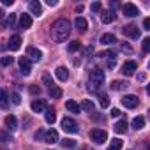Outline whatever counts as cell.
Segmentation results:
<instances>
[{
    "label": "cell",
    "instance_id": "1",
    "mask_svg": "<svg viewBox=\"0 0 150 150\" xmlns=\"http://www.w3.org/2000/svg\"><path fill=\"white\" fill-rule=\"evenodd\" d=\"M71 34V23L65 18H58L51 25V39L55 42H64Z\"/></svg>",
    "mask_w": 150,
    "mask_h": 150
},
{
    "label": "cell",
    "instance_id": "2",
    "mask_svg": "<svg viewBox=\"0 0 150 150\" xmlns=\"http://www.w3.org/2000/svg\"><path fill=\"white\" fill-rule=\"evenodd\" d=\"M88 88L90 90H97L101 85H104V71H101V69H94V71H90V76H88Z\"/></svg>",
    "mask_w": 150,
    "mask_h": 150
},
{
    "label": "cell",
    "instance_id": "3",
    "mask_svg": "<svg viewBox=\"0 0 150 150\" xmlns=\"http://www.w3.org/2000/svg\"><path fill=\"white\" fill-rule=\"evenodd\" d=\"M90 139H92L94 143L101 145V143H104V141L108 139V132L103 131V129H92V131H90Z\"/></svg>",
    "mask_w": 150,
    "mask_h": 150
},
{
    "label": "cell",
    "instance_id": "4",
    "mask_svg": "<svg viewBox=\"0 0 150 150\" xmlns=\"http://www.w3.org/2000/svg\"><path fill=\"white\" fill-rule=\"evenodd\" d=\"M62 129H64L65 132L74 134V132H78V124L74 122L71 117H64V118H62Z\"/></svg>",
    "mask_w": 150,
    "mask_h": 150
},
{
    "label": "cell",
    "instance_id": "5",
    "mask_svg": "<svg viewBox=\"0 0 150 150\" xmlns=\"http://www.w3.org/2000/svg\"><path fill=\"white\" fill-rule=\"evenodd\" d=\"M122 13H124V16H127V18H136V16L139 14V9H138L134 4H124V6H122Z\"/></svg>",
    "mask_w": 150,
    "mask_h": 150
},
{
    "label": "cell",
    "instance_id": "6",
    "mask_svg": "<svg viewBox=\"0 0 150 150\" xmlns=\"http://www.w3.org/2000/svg\"><path fill=\"white\" fill-rule=\"evenodd\" d=\"M122 32H124V35H127V37H131V39H138L139 37V28L136 27V25H125L124 28H122Z\"/></svg>",
    "mask_w": 150,
    "mask_h": 150
},
{
    "label": "cell",
    "instance_id": "7",
    "mask_svg": "<svg viewBox=\"0 0 150 150\" xmlns=\"http://www.w3.org/2000/svg\"><path fill=\"white\" fill-rule=\"evenodd\" d=\"M122 104H124L125 108L132 110V108H136V106L139 104V101H138V97H136V96H131V94H127V96H124V97H122Z\"/></svg>",
    "mask_w": 150,
    "mask_h": 150
},
{
    "label": "cell",
    "instance_id": "8",
    "mask_svg": "<svg viewBox=\"0 0 150 150\" xmlns=\"http://www.w3.org/2000/svg\"><path fill=\"white\" fill-rule=\"evenodd\" d=\"M136 69H138V65H136L134 60H127V62H124V65H122V72L125 74V76H132V74L136 72Z\"/></svg>",
    "mask_w": 150,
    "mask_h": 150
},
{
    "label": "cell",
    "instance_id": "9",
    "mask_svg": "<svg viewBox=\"0 0 150 150\" xmlns=\"http://www.w3.org/2000/svg\"><path fill=\"white\" fill-rule=\"evenodd\" d=\"M41 57H42L41 50H37V48H34V46H28V48H27V58H28V60H35V62H39Z\"/></svg>",
    "mask_w": 150,
    "mask_h": 150
},
{
    "label": "cell",
    "instance_id": "10",
    "mask_svg": "<svg viewBox=\"0 0 150 150\" xmlns=\"http://www.w3.org/2000/svg\"><path fill=\"white\" fill-rule=\"evenodd\" d=\"M20 71H21L23 76H28V74H30L32 67H30V60H28L27 57H21V58H20Z\"/></svg>",
    "mask_w": 150,
    "mask_h": 150
},
{
    "label": "cell",
    "instance_id": "11",
    "mask_svg": "<svg viewBox=\"0 0 150 150\" xmlns=\"http://www.w3.org/2000/svg\"><path fill=\"white\" fill-rule=\"evenodd\" d=\"M30 108L34 113H42V111H46V103L42 99H35V101H32Z\"/></svg>",
    "mask_w": 150,
    "mask_h": 150
},
{
    "label": "cell",
    "instance_id": "12",
    "mask_svg": "<svg viewBox=\"0 0 150 150\" xmlns=\"http://www.w3.org/2000/svg\"><path fill=\"white\" fill-rule=\"evenodd\" d=\"M115 20H117L115 11H111V9H110V11H103V14H101V21H103V23L108 25V23H113Z\"/></svg>",
    "mask_w": 150,
    "mask_h": 150
},
{
    "label": "cell",
    "instance_id": "13",
    "mask_svg": "<svg viewBox=\"0 0 150 150\" xmlns=\"http://www.w3.org/2000/svg\"><path fill=\"white\" fill-rule=\"evenodd\" d=\"M74 27H76V30L78 32H87V28H88V23H87V20L85 18H81V16H78L76 20H74Z\"/></svg>",
    "mask_w": 150,
    "mask_h": 150
},
{
    "label": "cell",
    "instance_id": "14",
    "mask_svg": "<svg viewBox=\"0 0 150 150\" xmlns=\"http://www.w3.org/2000/svg\"><path fill=\"white\" fill-rule=\"evenodd\" d=\"M58 141V132L55 129H50L44 132V143H57Z\"/></svg>",
    "mask_w": 150,
    "mask_h": 150
},
{
    "label": "cell",
    "instance_id": "15",
    "mask_svg": "<svg viewBox=\"0 0 150 150\" xmlns=\"http://www.w3.org/2000/svg\"><path fill=\"white\" fill-rule=\"evenodd\" d=\"M28 9H30V13L35 14V16H41V14H42V6H41V2H37V0H32V2L28 4Z\"/></svg>",
    "mask_w": 150,
    "mask_h": 150
},
{
    "label": "cell",
    "instance_id": "16",
    "mask_svg": "<svg viewBox=\"0 0 150 150\" xmlns=\"http://www.w3.org/2000/svg\"><path fill=\"white\" fill-rule=\"evenodd\" d=\"M55 76H57L60 81H67V80H69V71H67L65 67H62V65H60V67H57V69H55Z\"/></svg>",
    "mask_w": 150,
    "mask_h": 150
},
{
    "label": "cell",
    "instance_id": "17",
    "mask_svg": "<svg viewBox=\"0 0 150 150\" xmlns=\"http://www.w3.org/2000/svg\"><path fill=\"white\" fill-rule=\"evenodd\" d=\"M7 46H9L11 51L20 50V46H21V37H20V35H13V37L9 39V42H7Z\"/></svg>",
    "mask_w": 150,
    "mask_h": 150
},
{
    "label": "cell",
    "instance_id": "18",
    "mask_svg": "<svg viewBox=\"0 0 150 150\" xmlns=\"http://www.w3.org/2000/svg\"><path fill=\"white\" fill-rule=\"evenodd\" d=\"M20 27L23 28V30H27V28H30L32 27V18H30V14H21L20 16Z\"/></svg>",
    "mask_w": 150,
    "mask_h": 150
},
{
    "label": "cell",
    "instance_id": "19",
    "mask_svg": "<svg viewBox=\"0 0 150 150\" xmlns=\"http://www.w3.org/2000/svg\"><path fill=\"white\" fill-rule=\"evenodd\" d=\"M6 125H7L9 131H16V129H18V120H16V117H14V115H7V117H6Z\"/></svg>",
    "mask_w": 150,
    "mask_h": 150
},
{
    "label": "cell",
    "instance_id": "20",
    "mask_svg": "<svg viewBox=\"0 0 150 150\" xmlns=\"http://www.w3.org/2000/svg\"><path fill=\"white\" fill-rule=\"evenodd\" d=\"M101 57H106L108 58V65L113 69L115 67V57H117V53L115 51H111V50H108V51H104V53H101Z\"/></svg>",
    "mask_w": 150,
    "mask_h": 150
},
{
    "label": "cell",
    "instance_id": "21",
    "mask_svg": "<svg viewBox=\"0 0 150 150\" xmlns=\"http://www.w3.org/2000/svg\"><path fill=\"white\" fill-rule=\"evenodd\" d=\"M65 108L71 111V113H80V104L78 103H74V101H65Z\"/></svg>",
    "mask_w": 150,
    "mask_h": 150
},
{
    "label": "cell",
    "instance_id": "22",
    "mask_svg": "<svg viewBox=\"0 0 150 150\" xmlns=\"http://www.w3.org/2000/svg\"><path fill=\"white\" fill-rule=\"evenodd\" d=\"M101 42L108 46V44H113V42H117V37H115L113 34H103V35H101Z\"/></svg>",
    "mask_w": 150,
    "mask_h": 150
},
{
    "label": "cell",
    "instance_id": "23",
    "mask_svg": "<svg viewBox=\"0 0 150 150\" xmlns=\"http://www.w3.org/2000/svg\"><path fill=\"white\" fill-rule=\"evenodd\" d=\"M44 118H46L48 124H55V120H57V113H55V110H53V108H48Z\"/></svg>",
    "mask_w": 150,
    "mask_h": 150
},
{
    "label": "cell",
    "instance_id": "24",
    "mask_svg": "<svg viewBox=\"0 0 150 150\" xmlns=\"http://www.w3.org/2000/svg\"><path fill=\"white\" fill-rule=\"evenodd\" d=\"M132 127H134L136 131L143 129V127H145V118H143V117H134V120H132Z\"/></svg>",
    "mask_w": 150,
    "mask_h": 150
},
{
    "label": "cell",
    "instance_id": "25",
    "mask_svg": "<svg viewBox=\"0 0 150 150\" xmlns=\"http://www.w3.org/2000/svg\"><path fill=\"white\" fill-rule=\"evenodd\" d=\"M125 131H127V122H125V120H118V122L115 124V132H118V134L122 132V134H124Z\"/></svg>",
    "mask_w": 150,
    "mask_h": 150
},
{
    "label": "cell",
    "instance_id": "26",
    "mask_svg": "<svg viewBox=\"0 0 150 150\" xmlns=\"http://www.w3.org/2000/svg\"><path fill=\"white\" fill-rule=\"evenodd\" d=\"M50 97H53V99H60V97H62V88L57 87V85L51 87V88H50Z\"/></svg>",
    "mask_w": 150,
    "mask_h": 150
},
{
    "label": "cell",
    "instance_id": "27",
    "mask_svg": "<svg viewBox=\"0 0 150 150\" xmlns=\"http://www.w3.org/2000/svg\"><path fill=\"white\" fill-rule=\"evenodd\" d=\"M80 110H85V111H94V103H92L90 99H83V101H81Z\"/></svg>",
    "mask_w": 150,
    "mask_h": 150
},
{
    "label": "cell",
    "instance_id": "28",
    "mask_svg": "<svg viewBox=\"0 0 150 150\" xmlns=\"http://www.w3.org/2000/svg\"><path fill=\"white\" fill-rule=\"evenodd\" d=\"M122 148V141L118 139V138H113L111 141H110V146H108V150H120Z\"/></svg>",
    "mask_w": 150,
    "mask_h": 150
},
{
    "label": "cell",
    "instance_id": "29",
    "mask_svg": "<svg viewBox=\"0 0 150 150\" xmlns=\"http://www.w3.org/2000/svg\"><path fill=\"white\" fill-rule=\"evenodd\" d=\"M42 83H44V85H46L48 88L55 87V83H53V80H51V76H50L48 72H44V74H42Z\"/></svg>",
    "mask_w": 150,
    "mask_h": 150
},
{
    "label": "cell",
    "instance_id": "30",
    "mask_svg": "<svg viewBox=\"0 0 150 150\" xmlns=\"http://www.w3.org/2000/svg\"><path fill=\"white\" fill-rule=\"evenodd\" d=\"M60 143H62V146H65V148H72L74 145H76V141L71 139V138H65V139H62Z\"/></svg>",
    "mask_w": 150,
    "mask_h": 150
},
{
    "label": "cell",
    "instance_id": "31",
    "mask_svg": "<svg viewBox=\"0 0 150 150\" xmlns=\"http://www.w3.org/2000/svg\"><path fill=\"white\" fill-rule=\"evenodd\" d=\"M99 99H101V108H108V106H110V97H108L106 94H101Z\"/></svg>",
    "mask_w": 150,
    "mask_h": 150
},
{
    "label": "cell",
    "instance_id": "32",
    "mask_svg": "<svg viewBox=\"0 0 150 150\" xmlns=\"http://www.w3.org/2000/svg\"><path fill=\"white\" fill-rule=\"evenodd\" d=\"M7 99H9V97H7V92H6L4 88H0V104L6 106V104H7Z\"/></svg>",
    "mask_w": 150,
    "mask_h": 150
},
{
    "label": "cell",
    "instance_id": "33",
    "mask_svg": "<svg viewBox=\"0 0 150 150\" xmlns=\"http://www.w3.org/2000/svg\"><path fill=\"white\" fill-rule=\"evenodd\" d=\"M81 48V44H80V41H72L71 44H69V51L71 53H74V51H78Z\"/></svg>",
    "mask_w": 150,
    "mask_h": 150
},
{
    "label": "cell",
    "instance_id": "34",
    "mask_svg": "<svg viewBox=\"0 0 150 150\" xmlns=\"http://www.w3.org/2000/svg\"><path fill=\"white\" fill-rule=\"evenodd\" d=\"M127 87V83H124V81H113L111 83V90H120V88H125Z\"/></svg>",
    "mask_w": 150,
    "mask_h": 150
},
{
    "label": "cell",
    "instance_id": "35",
    "mask_svg": "<svg viewBox=\"0 0 150 150\" xmlns=\"http://www.w3.org/2000/svg\"><path fill=\"white\" fill-rule=\"evenodd\" d=\"M13 138H11V134L7 132V131H0V141L2 143H6V141H11Z\"/></svg>",
    "mask_w": 150,
    "mask_h": 150
},
{
    "label": "cell",
    "instance_id": "36",
    "mask_svg": "<svg viewBox=\"0 0 150 150\" xmlns=\"http://www.w3.org/2000/svg\"><path fill=\"white\" fill-rule=\"evenodd\" d=\"M13 62H14V58H13V57H9V55H7V57H2V60H0V64H2L4 67H7V65H11Z\"/></svg>",
    "mask_w": 150,
    "mask_h": 150
},
{
    "label": "cell",
    "instance_id": "37",
    "mask_svg": "<svg viewBox=\"0 0 150 150\" xmlns=\"http://www.w3.org/2000/svg\"><path fill=\"white\" fill-rule=\"evenodd\" d=\"M141 48H143V51H145V53H148V51H150V39H148V37H145V39L141 41Z\"/></svg>",
    "mask_w": 150,
    "mask_h": 150
},
{
    "label": "cell",
    "instance_id": "38",
    "mask_svg": "<svg viewBox=\"0 0 150 150\" xmlns=\"http://www.w3.org/2000/svg\"><path fill=\"white\" fill-rule=\"evenodd\" d=\"M11 101H13V104H16V106H18V104L21 103V97H20V94H16V92H14V94L11 96Z\"/></svg>",
    "mask_w": 150,
    "mask_h": 150
},
{
    "label": "cell",
    "instance_id": "39",
    "mask_svg": "<svg viewBox=\"0 0 150 150\" xmlns=\"http://www.w3.org/2000/svg\"><path fill=\"white\" fill-rule=\"evenodd\" d=\"M34 138H35L37 141H44V131H42V129H39V131L35 132V136H34Z\"/></svg>",
    "mask_w": 150,
    "mask_h": 150
},
{
    "label": "cell",
    "instance_id": "40",
    "mask_svg": "<svg viewBox=\"0 0 150 150\" xmlns=\"http://www.w3.org/2000/svg\"><path fill=\"white\" fill-rule=\"evenodd\" d=\"M90 9H92V13H99V11H101V2H94V4L90 6Z\"/></svg>",
    "mask_w": 150,
    "mask_h": 150
},
{
    "label": "cell",
    "instance_id": "41",
    "mask_svg": "<svg viewBox=\"0 0 150 150\" xmlns=\"http://www.w3.org/2000/svg\"><path fill=\"white\" fill-rule=\"evenodd\" d=\"M30 94H32V96H39V94H41V88L35 87V85H32V87H30Z\"/></svg>",
    "mask_w": 150,
    "mask_h": 150
},
{
    "label": "cell",
    "instance_id": "42",
    "mask_svg": "<svg viewBox=\"0 0 150 150\" xmlns=\"http://www.w3.org/2000/svg\"><path fill=\"white\" fill-rule=\"evenodd\" d=\"M14 20H16V16H14V14H9V18H7V27H14Z\"/></svg>",
    "mask_w": 150,
    "mask_h": 150
},
{
    "label": "cell",
    "instance_id": "43",
    "mask_svg": "<svg viewBox=\"0 0 150 150\" xmlns=\"http://www.w3.org/2000/svg\"><path fill=\"white\" fill-rule=\"evenodd\" d=\"M143 27H145V30H150V20H148V18H145V21H143Z\"/></svg>",
    "mask_w": 150,
    "mask_h": 150
},
{
    "label": "cell",
    "instance_id": "44",
    "mask_svg": "<svg viewBox=\"0 0 150 150\" xmlns=\"http://www.w3.org/2000/svg\"><path fill=\"white\" fill-rule=\"evenodd\" d=\"M110 115H111V117H120V110H117V108H113Z\"/></svg>",
    "mask_w": 150,
    "mask_h": 150
},
{
    "label": "cell",
    "instance_id": "45",
    "mask_svg": "<svg viewBox=\"0 0 150 150\" xmlns=\"http://www.w3.org/2000/svg\"><path fill=\"white\" fill-rule=\"evenodd\" d=\"M46 4H48V6H57L55 0H46Z\"/></svg>",
    "mask_w": 150,
    "mask_h": 150
},
{
    "label": "cell",
    "instance_id": "46",
    "mask_svg": "<svg viewBox=\"0 0 150 150\" xmlns=\"http://www.w3.org/2000/svg\"><path fill=\"white\" fill-rule=\"evenodd\" d=\"M81 11H83V6H81V4H80V6H76V13H81Z\"/></svg>",
    "mask_w": 150,
    "mask_h": 150
},
{
    "label": "cell",
    "instance_id": "47",
    "mask_svg": "<svg viewBox=\"0 0 150 150\" xmlns=\"http://www.w3.org/2000/svg\"><path fill=\"white\" fill-rule=\"evenodd\" d=\"M4 6H13V0H4Z\"/></svg>",
    "mask_w": 150,
    "mask_h": 150
},
{
    "label": "cell",
    "instance_id": "48",
    "mask_svg": "<svg viewBox=\"0 0 150 150\" xmlns=\"http://www.w3.org/2000/svg\"><path fill=\"white\" fill-rule=\"evenodd\" d=\"M2 16H4V13H2V9H0V20H2Z\"/></svg>",
    "mask_w": 150,
    "mask_h": 150
}]
</instances>
